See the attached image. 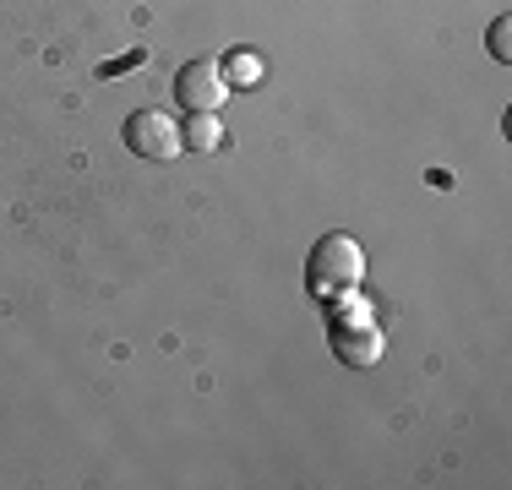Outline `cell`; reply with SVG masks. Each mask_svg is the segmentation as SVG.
Instances as JSON below:
<instances>
[{
  "mask_svg": "<svg viewBox=\"0 0 512 490\" xmlns=\"http://www.w3.org/2000/svg\"><path fill=\"white\" fill-rule=\"evenodd\" d=\"M382 349H387V343H382V327H376V322L333 327V354H338L344 365H360V371H365V365L382 360Z\"/></svg>",
  "mask_w": 512,
  "mask_h": 490,
  "instance_id": "277c9868",
  "label": "cell"
},
{
  "mask_svg": "<svg viewBox=\"0 0 512 490\" xmlns=\"http://www.w3.org/2000/svg\"><path fill=\"white\" fill-rule=\"evenodd\" d=\"M365 273V251L360 240L349 235H322L311 245V262H306V278L316 294H338V289H355Z\"/></svg>",
  "mask_w": 512,
  "mask_h": 490,
  "instance_id": "6da1fadb",
  "label": "cell"
},
{
  "mask_svg": "<svg viewBox=\"0 0 512 490\" xmlns=\"http://www.w3.org/2000/svg\"><path fill=\"white\" fill-rule=\"evenodd\" d=\"M126 147H131L137 158L164 164V158L186 153V142H180V120L164 115V109H137V115L126 120Z\"/></svg>",
  "mask_w": 512,
  "mask_h": 490,
  "instance_id": "3957f363",
  "label": "cell"
},
{
  "mask_svg": "<svg viewBox=\"0 0 512 490\" xmlns=\"http://www.w3.org/2000/svg\"><path fill=\"white\" fill-rule=\"evenodd\" d=\"M218 66H224L229 88H262V77H267V66H262V55H256V49H229Z\"/></svg>",
  "mask_w": 512,
  "mask_h": 490,
  "instance_id": "5b68a950",
  "label": "cell"
},
{
  "mask_svg": "<svg viewBox=\"0 0 512 490\" xmlns=\"http://www.w3.org/2000/svg\"><path fill=\"white\" fill-rule=\"evenodd\" d=\"M333 300V327H355V322H371V311H365V294H360V284L355 289H338V294H327Z\"/></svg>",
  "mask_w": 512,
  "mask_h": 490,
  "instance_id": "52a82bcc",
  "label": "cell"
},
{
  "mask_svg": "<svg viewBox=\"0 0 512 490\" xmlns=\"http://www.w3.org/2000/svg\"><path fill=\"white\" fill-rule=\"evenodd\" d=\"M491 55H496V60H512V22H507V17L491 22Z\"/></svg>",
  "mask_w": 512,
  "mask_h": 490,
  "instance_id": "ba28073f",
  "label": "cell"
},
{
  "mask_svg": "<svg viewBox=\"0 0 512 490\" xmlns=\"http://www.w3.org/2000/svg\"><path fill=\"white\" fill-rule=\"evenodd\" d=\"M180 142H186L191 153H218L224 126H218V115H186L180 120Z\"/></svg>",
  "mask_w": 512,
  "mask_h": 490,
  "instance_id": "8992f818",
  "label": "cell"
},
{
  "mask_svg": "<svg viewBox=\"0 0 512 490\" xmlns=\"http://www.w3.org/2000/svg\"><path fill=\"white\" fill-rule=\"evenodd\" d=\"M229 93L235 88L224 82V66H218V60H186V66L175 71V98L191 115H218Z\"/></svg>",
  "mask_w": 512,
  "mask_h": 490,
  "instance_id": "7a4b0ae2",
  "label": "cell"
}]
</instances>
